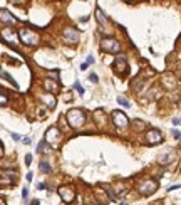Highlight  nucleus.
Here are the masks:
<instances>
[{"label": "nucleus", "mask_w": 181, "mask_h": 205, "mask_svg": "<svg viewBox=\"0 0 181 205\" xmlns=\"http://www.w3.org/2000/svg\"><path fill=\"white\" fill-rule=\"evenodd\" d=\"M7 102H8V98L5 94H0V106H5Z\"/></svg>", "instance_id": "obj_25"}, {"label": "nucleus", "mask_w": 181, "mask_h": 205, "mask_svg": "<svg viewBox=\"0 0 181 205\" xmlns=\"http://www.w3.org/2000/svg\"><path fill=\"white\" fill-rule=\"evenodd\" d=\"M163 141V136L158 130H149L146 133V143L147 145H159Z\"/></svg>", "instance_id": "obj_11"}, {"label": "nucleus", "mask_w": 181, "mask_h": 205, "mask_svg": "<svg viewBox=\"0 0 181 205\" xmlns=\"http://www.w3.org/2000/svg\"><path fill=\"white\" fill-rule=\"evenodd\" d=\"M0 77L7 79V81H8L10 84H12V86H15V88H17V82H15V79H13V77H12L10 74H7V72H3V71H0Z\"/></svg>", "instance_id": "obj_20"}, {"label": "nucleus", "mask_w": 181, "mask_h": 205, "mask_svg": "<svg viewBox=\"0 0 181 205\" xmlns=\"http://www.w3.org/2000/svg\"><path fill=\"white\" fill-rule=\"evenodd\" d=\"M173 123H174V124H180V123H181V119H180V118H174Z\"/></svg>", "instance_id": "obj_37"}, {"label": "nucleus", "mask_w": 181, "mask_h": 205, "mask_svg": "<svg viewBox=\"0 0 181 205\" xmlns=\"http://www.w3.org/2000/svg\"><path fill=\"white\" fill-rule=\"evenodd\" d=\"M86 64H87V66H91V64H94V57H92V55H89V57H87Z\"/></svg>", "instance_id": "obj_32"}, {"label": "nucleus", "mask_w": 181, "mask_h": 205, "mask_svg": "<svg viewBox=\"0 0 181 205\" xmlns=\"http://www.w3.org/2000/svg\"><path fill=\"white\" fill-rule=\"evenodd\" d=\"M19 39L22 44H25V46H37L40 42V37L39 34L35 32V30H30V29H20L19 30Z\"/></svg>", "instance_id": "obj_2"}, {"label": "nucleus", "mask_w": 181, "mask_h": 205, "mask_svg": "<svg viewBox=\"0 0 181 205\" xmlns=\"http://www.w3.org/2000/svg\"><path fill=\"white\" fill-rule=\"evenodd\" d=\"M62 39H64V42L69 44V46H75V44L79 42L80 35H79V32H77L75 29L66 27V29H64V32H62Z\"/></svg>", "instance_id": "obj_6"}, {"label": "nucleus", "mask_w": 181, "mask_h": 205, "mask_svg": "<svg viewBox=\"0 0 181 205\" xmlns=\"http://www.w3.org/2000/svg\"><path fill=\"white\" fill-rule=\"evenodd\" d=\"M10 136H12L15 141H22V136H20V135H17V133H10Z\"/></svg>", "instance_id": "obj_27"}, {"label": "nucleus", "mask_w": 181, "mask_h": 205, "mask_svg": "<svg viewBox=\"0 0 181 205\" xmlns=\"http://www.w3.org/2000/svg\"><path fill=\"white\" fill-rule=\"evenodd\" d=\"M117 102H119L121 106H124V108H131V102L124 99V98H117Z\"/></svg>", "instance_id": "obj_22"}, {"label": "nucleus", "mask_w": 181, "mask_h": 205, "mask_svg": "<svg viewBox=\"0 0 181 205\" xmlns=\"http://www.w3.org/2000/svg\"><path fill=\"white\" fill-rule=\"evenodd\" d=\"M37 188H39V190H44V188H45V183H39L37 185Z\"/></svg>", "instance_id": "obj_36"}, {"label": "nucleus", "mask_w": 181, "mask_h": 205, "mask_svg": "<svg viewBox=\"0 0 181 205\" xmlns=\"http://www.w3.org/2000/svg\"><path fill=\"white\" fill-rule=\"evenodd\" d=\"M0 22H2V24H5V25H15V24H17V19H15L8 10L0 8Z\"/></svg>", "instance_id": "obj_12"}, {"label": "nucleus", "mask_w": 181, "mask_h": 205, "mask_svg": "<svg viewBox=\"0 0 181 205\" xmlns=\"http://www.w3.org/2000/svg\"><path fill=\"white\" fill-rule=\"evenodd\" d=\"M113 123L116 124V128L124 130V128L129 126V118L126 116V113H122L121 110H116L113 113Z\"/></svg>", "instance_id": "obj_7"}, {"label": "nucleus", "mask_w": 181, "mask_h": 205, "mask_svg": "<svg viewBox=\"0 0 181 205\" xmlns=\"http://www.w3.org/2000/svg\"><path fill=\"white\" fill-rule=\"evenodd\" d=\"M40 171L49 175V173H52V168H50V165L47 163V161H40Z\"/></svg>", "instance_id": "obj_19"}, {"label": "nucleus", "mask_w": 181, "mask_h": 205, "mask_svg": "<svg viewBox=\"0 0 181 205\" xmlns=\"http://www.w3.org/2000/svg\"><path fill=\"white\" fill-rule=\"evenodd\" d=\"M96 17H97V22H99V25H107V24H109L107 17L104 15V12H102L99 7L96 8Z\"/></svg>", "instance_id": "obj_16"}, {"label": "nucleus", "mask_w": 181, "mask_h": 205, "mask_svg": "<svg viewBox=\"0 0 181 205\" xmlns=\"http://www.w3.org/2000/svg\"><path fill=\"white\" fill-rule=\"evenodd\" d=\"M27 197H29V188H22V198L27 200Z\"/></svg>", "instance_id": "obj_28"}, {"label": "nucleus", "mask_w": 181, "mask_h": 205, "mask_svg": "<svg viewBox=\"0 0 181 205\" xmlns=\"http://www.w3.org/2000/svg\"><path fill=\"white\" fill-rule=\"evenodd\" d=\"M101 51L109 52V54H116L121 51V44L113 37H102L101 39Z\"/></svg>", "instance_id": "obj_4"}, {"label": "nucleus", "mask_w": 181, "mask_h": 205, "mask_svg": "<svg viewBox=\"0 0 181 205\" xmlns=\"http://www.w3.org/2000/svg\"><path fill=\"white\" fill-rule=\"evenodd\" d=\"M66 119H67V123H69V126L71 128H75V130H79V128H82L86 124V114L79 108H74V110L67 111Z\"/></svg>", "instance_id": "obj_1"}, {"label": "nucleus", "mask_w": 181, "mask_h": 205, "mask_svg": "<svg viewBox=\"0 0 181 205\" xmlns=\"http://www.w3.org/2000/svg\"><path fill=\"white\" fill-rule=\"evenodd\" d=\"M59 195L60 198L66 202V204H71V202H74V198H75V192H74L72 187H60L59 188Z\"/></svg>", "instance_id": "obj_10"}, {"label": "nucleus", "mask_w": 181, "mask_h": 205, "mask_svg": "<svg viewBox=\"0 0 181 205\" xmlns=\"http://www.w3.org/2000/svg\"><path fill=\"white\" fill-rule=\"evenodd\" d=\"M10 2H12L13 5H24L25 4V0H10Z\"/></svg>", "instance_id": "obj_29"}, {"label": "nucleus", "mask_w": 181, "mask_h": 205, "mask_svg": "<svg viewBox=\"0 0 181 205\" xmlns=\"http://www.w3.org/2000/svg\"><path fill=\"white\" fill-rule=\"evenodd\" d=\"M121 205H127V204H126V202H122V204H121Z\"/></svg>", "instance_id": "obj_40"}, {"label": "nucleus", "mask_w": 181, "mask_h": 205, "mask_svg": "<svg viewBox=\"0 0 181 205\" xmlns=\"http://www.w3.org/2000/svg\"><path fill=\"white\" fill-rule=\"evenodd\" d=\"M94 119H96L99 124L106 123V114L102 113V110H96V111H94Z\"/></svg>", "instance_id": "obj_17"}, {"label": "nucleus", "mask_w": 181, "mask_h": 205, "mask_svg": "<svg viewBox=\"0 0 181 205\" xmlns=\"http://www.w3.org/2000/svg\"><path fill=\"white\" fill-rule=\"evenodd\" d=\"M138 190H139L141 195H153L154 192L158 190V182L153 180V178H144V180H141L139 183H138Z\"/></svg>", "instance_id": "obj_3"}, {"label": "nucleus", "mask_w": 181, "mask_h": 205, "mask_svg": "<svg viewBox=\"0 0 181 205\" xmlns=\"http://www.w3.org/2000/svg\"><path fill=\"white\" fill-rule=\"evenodd\" d=\"M32 163V155L29 153V155H25V165H30Z\"/></svg>", "instance_id": "obj_30"}, {"label": "nucleus", "mask_w": 181, "mask_h": 205, "mask_svg": "<svg viewBox=\"0 0 181 205\" xmlns=\"http://www.w3.org/2000/svg\"><path fill=\"white\" fill-rule=\"evenodd\" d=\"M74 89H75V91H77L79 94H84V88L80 86V82H79V81H75V82H74Z\"/></svg>", "instance_id": "obj_23"}, {"label": "nucleus", "mask_w": 181, "mask_h": 205, "mask_svg": "<svg viewBox=\"0 0 181 205\" xmlns=\"http://www.w3.org/2000/svg\"><path fill=\"white\" fill-rule=\"evenodd\" d=\"M40 101L45 104L49 110H54L55 108V104H57V101H55V98H54V94H50V93H45V94L40 96Z\"/></svg>", "instance_id": "obj_13"}, {"label": "nucleus", "mask_w": 181, "mask_h": 205, "mask_svg": "<svg viewBox=\"0 0 181 205\" xmlns=\"http://www.w3.org/2000/svg\"><path fill=\"white\" fill-rule=\"evenodd\" d=\"M60 138H62V135H60V131H59L57 126H50V128L45 131V141L49 145H52V146H57V145L60 143Z\"/></svg>", "instance_id": "obj_8"}, {"label": "nucleus", "mask_w": 181, "mask_h": 205, "mask_svg": "<svg viewBox=\"0 0 181 205\" xmlns=\"http://www.w3.org/2000/svg\"><path fill=\"white\" fill-rule=\"evenodd\" d=\"M22 143H24V145H30V143H32V138H30V136H22Z\"/></svg>", "instance_id": "obj_26"}, {"label": "nucleus", "mask_w": 181, "mask_h": 205, "mask_svg": "<svg viewBox=\"0 0 181 205\" xmlns=\"http://www.w3.org/2000/svg\"><path fill=\"white\" fill-rule=\"evenodd\" d=\"M3 157V146H2V143H0V158Z\"/></svg>", "instance_id": "obj_38"}, {"label": "nucleus", "mask_w": 181, "mask_h": 205, "mask_svg": "<svg viewBox=\"0 0 181 205\" xmlns=\"http://www.w3.org/2000/svg\"><path fill=\"white\" fill-rule=\"evenodd\" d=\"M2 39L5 42L7 46H10V47L17 49V41H19V34L13 30V29H3L2 30Z\"/></svg>", "instance_id": "obj_5"}, {"label": "nucleus", "mask_w": 181, "mask_h": 205, "mask_svg": "<svg viewBox=\"0 0 181 205\" xmlns=\"http://www.w3.org/2000/svg\"><path fill=\"white\" fill-rule=\"evenodd\" d=\"M173 136L176 138V140H180V138H181V133L178 130H173Z\"/></svg>", "instance_id": "obj_31"}, {"label": "nucleus", "mask_w": 181, "mask_h": 205, "mask_svg": "<svg viewBox=\"0 0 181 205\" xmlns=\"http://www.w3.org/2000/svg\"><path fill=\"white\" fill-rule=\"evenodd\" d=\"M174 157H176V155H174V151H168V153H164V155H161L158 160H159L161 165H168L169 161H173V160H174Z\"/></svg>", "instance_id": "obj_15"}, {"label": "nucleus", "mask_w": 181, "mask_h": 205, "mask_svg": "<svg viewBox=\"0 0 181 205\" xmlns=\"http://www.w3.org/2000/svg\"><path fill=\"white\" fill-rule=\"evenodd\" d=\"M163 82H164V86H166V88H173L174 82H176V79H174V76L166 74V76H163Z\"/></svg>", "instance_id": "obj_18"}, {"label": "nucleus", "mask_w": 181, "mask_h": 205, "mask_svg": "<svg viewBox=\"0 0 181 205\" xmlns=\"http://www.w3.org/2000/svg\"><path fill=\"white\" fill-rule=\"evenodd\" d=\"M114 71L117 72V74H124L127 71V57L126 54H119L116 57V61H114Z\"/></svg>", "instance_id": "obj_9"}, {"label": "nucleus", "mask_w": 181, "mask_h": 205, "mask_svg": "<svg viewBox=\"0 0 181 205\" xmlns=\"http://www.w3.org/2000/svg\"><path fill=\"white\" fill-rule=\"evenodd\" d=\"M32 177H34V173H32V171H29V173H27V177H25V180H27V182H30Z\"/></svg>", "instance_id": "obj_35"}, {"label": "nucleus", "mask_w": 181, "mask_h": 205, "mask_svg": "<svg viewBox=\"0 0 181 205\" xmlns=\"http://www.w3.org/2000/svg\"><path fill=\"white\" fill-rule=\"evenodd\" d=\"M134 124H136L134 128H136L138 131H139V130H144V126H146V123H143V121H139V119H138V121H134Z\"/></svg>", "instance_id": "obj_24"}, {"label": "nucleus", "mask_w": 181, "mask_h": 205, "mask_svg": "<svg viewBox=\"0 0 181 205\" xmlns=\"http://www.w3.org/2000/svg\"><path fill=\"white\" fill-rule=\"evenodd\" d=\"M44 89H45L47 93L54 94V93H57L59 86H57V82H55V81H52V79H45V81H44Z\"/></svg>", "instance_id": "obj_14"}, {"label": "nucleus", "mask_w": 181, "mask_h": 205, "mask_svg": "<svg viewBox=\"0 0 181 205\" xmlns=\"http://www.w3.org/2000/svg\"><path fill=\"white\" fill-rule=\"evenodd\" d=\"M29 205H40V200H39V198H34V200H32V202H30Z\"/></svg>", "instance_id": "obj_34"}, {"label": "nucleus", "mask_w": 181, "mask_h": 205, "mask_svg": "<svg viewBox=\"0 0 181 205\" xmlns=\"http://www.w3.org/2000/svg\"><path fill=\"white\" fill-rule=\"evenodd\" d=\"M0 205H5V200L3 198H0Z\"/></svg>", "instance_id": "obj_39"}, {"label": "nucleus", "mask_w": 181, "mask_h": 205, "mask_svg": "<svg viewBox=\"0 0 181 205\" xmlns=\"http://www.w3.org/2000/svg\"><path fill=\"white\" fill-rule=\"evenodd\" d=\"M47 141L45 140H42V141H40L39 145H37V153H47Z\"/></svg>", "instance_id": "obj_21"}, {"label": "nucleus", "mask_w": 181, "mask_h": 205, "mask_svg": "<svg viewBox=\"0 0 181 205\" xmlns=\"http://www.w3.org/2000/svg\"><path fill=\"white\" fill-rule=\"evenodd\" d=\"M89 79H91L92 82H97V81H99V79H97V76H96V74H91V76H89Z\"/></svg>", "instance_id": "obj_33"}]
</instances>
